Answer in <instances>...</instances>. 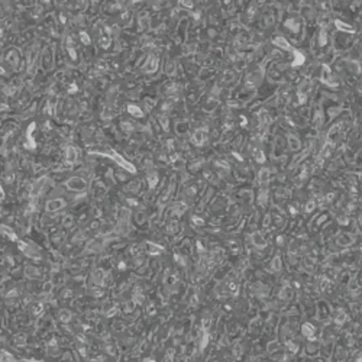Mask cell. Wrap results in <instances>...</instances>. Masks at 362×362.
I'll list each match as a JSON object with an SVG mask.
<instances>
[{"label": "cell", "instance_id": "obj_1", "mask_svg": "<svg viewBox=\"0 0 362 362\" xmlns=\"http://www.w3.org/2000/svg\"><path fill=\"white\" fill-rule=\"evenodd\" d=\"M100 155H104V156H110V158H113L116 161V162L119 164L120 167H123L125 170H127L129 172H136V168L132 165L131 162H127L125 158H122V156L119 155V154H116L115 151H110L109 154H100Z\"/></svg>", "mask_w": 362, "mask_h": 362}, {"label": "cell", "instance_id": "obj_2", "mask_svg": "<svg viewBox=\"0 0 362 362\" xmlns=\"http://www.w3.org/2000/svg\"><path fill=\"white\" fill-rule=\"evenodd\" d=\"M65 186H67V188H70V190L81 191V190H84V188H86L87 183H86V181H84L81 177H74V178L68 180L67 183H65Z\"/></svg>", "mask_w": 362, "mask_h": 362}, {"label": "cell", "instance_id": "obj_3", "mask_svg": "<svg viewBox=\"0 0 362 362\" xmlns=\"http://www.w3.org/2000/svg\"><path fill=\"white\" fill-rule=\"evenodd\" d=\"M194 145H201L207 141V131L206 129H197V131L193 133V138H191Z\"/></svg>", "mask_w": 362, "mask_h": 362}, {"label": "cell", "instance_id": "obj_4", "mask_svg": "<svg viewBox=\"0 0 362 362\" xmlns=\"http://www.w3.org/2000/svg\"><path fill=\"white\" fill-rule=\"evenodd\" d=\"M158 68V58H155L154 55L148 57V61L143 65V71L145 72H155Z\"/></svg>", "mask_w": 362, "mask_h": 362}, {"label": "cell", "instance_id": "obj_5", "mask_svg": "<svg viewBox=\"0 0 362 362\" xmlns=\"http://www.w3.org/2000/svg\"><path fill=\"white\" fill-rule=\"evenodd\" d=\"M35 127H36L35 123H31V125H29V127H28V131H26V136H28L29 143H26L25 146L29 148V149H35V146H36L35 139H33V131H35Z\"/></svg>", "mask_w": 362, "mask_h": 362}, {"label": "cell", "instance_id": "obj_6", "mask_svg": "<svg viewBox=\"0 0 362 362\" xmlns=\"http://www.w3.org/2000/svg\"><path fill=\"white\" fill-rule=\"evenodd\" d=\"M64 200L61 199H55V200H51V201H48L47 203V210L48 211H57V210H60L61 207H64Z\"/></svg>", "mask_w": 362, "mask_h": 362}, {"label": "cell", "instance_id": "obj_7", "mask_svg": "<svg viewBox=\"0 0 362 362\" xmlns=\"http://www.w3.org/2000/svg\"><path fill=\"white\" fill-rule=\"evenodd\" d=\"M322 81L323 83H326L327 86H336V84L332 81V74H330V70H329V67H327L326 64L323 65V74H322Z\"/></svg>", "mask_w": 362, "mask_h": 362}, {"label": "cell", "instance_id": "obj_8", "mask_svg": "<svg viewBox=\"0 0 362 362\" xmlns=\"http://www.w3.org/2000/svg\"><path fill=\"white\" fill-rule=\"evenodd\" d=\"M65 159H67V162H70V164L76 162V159H77V151H76V148H72V146H68L67 148Z\"/></svg>", "mask_w": 362, "mask_h": 362}, {"label": "cell", "instance_id": "obj_9", "mask_svg": "<svg viewBox=\"0 0 362 362\" xmlns=\"http://www.w3.org/2000/svg\"><path fill=\"white\" fill-rule=\"evenodd\" d=\"M127 112H129L131 115L136 116V117H142L143 116V112L141 110L138 106H133V104H129V106H127Z\"/></svg>", "mask_w": 362, "mask_h": 362}, {"label": "cell", "instance_id": "obj_10", "mask_svg": "<svg viewBox=\"0 0 362 362\" xmlns=\"http://www.w3.org/2000/svg\"><path fill=\"white\" fill-rule=\"evenodd\" d=\"M303 62H304V55L300 51H295L294 49V62H293V67H299Z\"/></svg>", "mask_w": 362, "mask_h": 362}, {"label": "cell", "instance_id": "obj_11", "mask_svg": "<svg viewBox=\"0 0 362 362\" xmlns=\"http://www.w3.org/2000/svg\"><path fill=\"white\" fill-rule=\"evenodd\" d=\"M272 44H274V45H278V47H281L283 49H291L290 44H288V42H287L284 38H275V39L272 41Z\"/></svg>", "mask_w": 362, "mask_h": 362}, {"label": "cell", "instance_id": "obj_12", "mask_svg": "<svg viewBox=\"0 0 362 362\" xmlns=\"http://www.w3.org/2000/svg\"><path fill=\"white\" fill-rule=\"evenodd\" d=\"M254 156H255V159H256V162H259V164L265 162V155H264V152L261 151V149H258V148L254 149Z\"/></svg>", "mask_w": 362, "mask_h": 362}, {"label": "cell", "instance_id": "obj_13", "mask_svg": "<svg viewBox=\"0 0 362 362\" xmlns=\"http://www.w3.org/2000/svg\"><path fill=\"white\" fill-rule=\"evenodd\" d=\"M146 245H148L146 249H148L149 252H151V254H154V255H155V254H159V252H161V251L164 249L162 246H159V245H154V243H151V242H148Z\"/></svg>", "mask_w": 362, "mask_h": 362}, {"label": "cell", "instance_id": "obj_14", "mask_svg": "<svg viewBox=\"0 0 362 362\" xmlns=\"http://www.w3.org/2000/svg\"><path fill=\"white\" fill-rule=\"evenodd\" d=\"M44 183H45V178H42V180H39L38 183L33 186V190H31V194L32 196H36V194H39V191L42 190V186H44Z\"/></svg>", "mask_w": 362, "mask_h": 362}, {"label": "cell", "instance_id": "obj_15", "mask_svg": "<svg viewBox=\"0 0 362 362\" xmlns=\"http://www.w3.org/2000/svg\"><path fill=\"white\" fill-rule=\"evenodd\" d=\"M2 231H3L4 233H6V236H7L9 239H12V241H15V242H17V236H16L15 233H13V232L10 231V229H9V227H6V226H4V225H3V226H2Z\"/></svg>", "mask_w": 362, "mask_h": 362}, {"label": "cell", "instance_id": "obj_16", "mask_svg": "<svg viewBox=\"0 0 362 362\" xmlns=\"http://www.w3.org/2000/svg\"><path fill=\"white\" fill-rule=\"evenodd\" d=\"M268 175H270V171H268V170H265V168L261 170V171H259V181H261V183H267Z\"/></svg>", "mask_w": 362, "mask_h": 362}, {"label": "cell", "instance_id": "obj_17", "mask_svg": "<svg viewBox=\"0 0 362 362\" xmlns=\"http://www.w3.org/2000/svg\"><path fill=\"white\" fill-rule=\"evenodd\" d=\"M60 319L62 320V322H68L70 319H71V315H70V311L68 310H61L60 311Z\"/></svg>", "mask_w": 362, "mask_h": 362}, {"label": "cell", "instance_id": "obj_18", "mask_svg": "<svg viewBox=\"0 0 362 362\" xmlns=\"http://www.w3.org/2000/svg\"><path fill=\"white\" fill-rule=\"evenodd\" d=\"M335 23L338 25V28H339V29H343V31H348V32H352V31H354V29H352V28H349V26H348L346 23H342L340 20H336Z\"/></svg>", "mask_w": 362, "mask_h": 362}, {"label": "cell", "instance_id": "obj_19", "mask_svg": "<svg viewBox=\"0 0 362 362\" xmlns=\"http://www.w3.org/2000/svg\"><path fill=\"white\" fill-rule=\"evenodd\" d=\"M80 36H81V42L83 44H86V45H90V42H92V39H90V36L86 33V32H81L80 33Z\"/></svg>", "mask_w": 362, "mask_h": 362}, {"label": "cell", "instance_id": "obj_20", "mask_svg": "<svg viewBox=\"0 0 362 362\" xmlns=\"http://www.w3.org/2000/svg\"><path fill=\"white\" fill-rule=\"evenodd\" d=\"M100 45L103 48H107L109 45H110V38H107V36H103V38H100Z\"/></svg>", "mask_w": 362, "mask_h": 362}, {"label": "cell", "instance_id": "obj_21", "mask_svg": "<svg viewBox=\"0 0 362 362\" xmlns=\"http://www.w3.org/2000/svg\"><path fill=\"white\" fill-rule=\"evenodd\" d=\"M272 268H274V271H280V270H281V261H280L278 256L274 259V262H272Z\"/></svg>", "mask_w": 362, "mask_h": 362}, {"label": "cell", "instance_id": "obj_22", "mask_svg": "<svg viewBox=\"0 0 362 362\" xmlns=\"http://www.w3.org/2000/svg\"><path fill=\"white\" fill-rule=\"evenodd\" d=\"M254 241L258 246H264V241H262V238H259V233H255L254 235Z\"/></svg>", "mask_w": 362, "mask_h": 362}, {"label": "cell", "instance_id": "obj_23", "mask_svg": "<svg viewBox=\"0 0 362 362\" xmlns=\"http://www.w3.org/2000/svg\"><path fill=\"white\" fill-rule=\"evenodd\" d=\"M311 332H313L311 325H304V326H303V333H304V335H310Z\"/></svg>", "mask_w": 362, "mask_h": 362}, {"label": "cell", "instance_id": "obj_24", "mask_svg": "<svg viewBox=\"0 0 362 362\" xmlns=\"http://www.w3.org/2000/svg\"><path fill=\"white\" fill-rule=\"evenodd\" d=\"M148 180H149V186H151V187H154V186L156 184V181H158V178H156L155 175H149Z\"/></svg>", "mask_w": 362, "mask_h": 362}, {"label": "cell", "instance_id": "obj_25", "mask_svg": "<svg viewBox=\"0 0 362 362\" xmlns=\"http://www.w3.org/2000/svg\"><path fill=\"white\" fill-rule=\"evenodd\" d=\"M68 54H70V57H71L72 60H76V58H77V54H76V52H74V49H72L71 47L68 48Z\"/></svg>", "mask_w": 362, "mask_h": 362}, {"label": "cell", "instance_id": "obj_26", "mask_svg": "<svg viewBox=\"0 0 362 362\" xmlns=\"http://www.w3.org/2000/svg\"><path fill=\"white\" fill-rule=\"evenodd\" d=\"M180 3L183 4V6H186V7H193V3H191V2H186V0H183V2H180Z\"/></svg>", "mask_w": 362, "mask_h": 362}, {"label": "cell", "instance_id": "obj_27", "mask_svg": "<svg viewBox=\"0 0 362 362\" xmlns=\"http://www.w3.org/2000/svg\"><path fill=\"white\" fill-rule=\"evenodd\" d=\"M313 207H315V203H313V201H310V203H309V204L306 206V210H307V211H310L311 209H313Z\"/></svg>", "mask_w": 362, "mask_h": 362}, {"label": "cell", "instance_id": "obj_28", "mask_svg": "<svg viewBox=\"0 0 362 362\" xmlns=\"http://www.w3.org/2000/svg\"><path fill=\"white\" fill-rule=\"evenodd\" d=\"M320 44H322V45L326 44V35H325V32H322V39H320Z\"/></svg>", "mask_w": 362, "mask_h": 362}, {"label": "cell", "instance_id": "obj_29", "mask_svg": "<svg viewBox=\"0 0 362 362\" xmlns=\"http://www.w3.org/2000/svg\"><path fill=\"white\" fill-rule=\"evenodd\" d=\"M207 340H209V338H207V335H206V336L203 338V340H201V348H204L207 345Z\"/></svg>", "mask_w": 362, "mask_h": 362}, {"label": "cell", "instance_id": "obj_30", "mask_svg": "<svg viewBox=\"0 0 362 362\" xmlns=\"http://www.w3.org/2000/svg\"><path fill=\"white\" fill-rule=\"evenodd\" d=\"M68 92H70V93H76V92H77V86H76V84H72L71 87H70V90H68Z\"/></svg>", "mask_w": 362, "mask_h": 362}, {"label": "cell", "instance_id": "obj_31", "mask_svg": "<svg viewBox=\"0 0 362 362\" xmlns=\"http://www.w3.org/2000/svg\"><path fill=\"white\" fill-rule=\"evenodd\" d=\"M193 220L196 222V225H201V223H203V220L199 219V217H193Z\"/></svg>", "mask_w": 362, "mask_h": 362}, {"label": "cell", "instance_id": "obj_32", "mask_svg": "<svg viewBox=\"0 0 362 362\" xmlns=\"http://www.w3.org/2000/svg\"><path fill=\"white\" fill-rule=\"evenodd\" d=\"M233 155H235V156H236V158H238V159H239V161H242V156H241V155H238V154H233Z\"/></svg>", "mask_w": 362, "mask_h": 362}, {"label": "cell", "instance_id": "obj_33", "mask_svg": "<svg viewBox=\"0 0 362 362\" xmlns=\"http://www.w3.org/2000/svg\"><path fill=\"white\" fill-rule=\"evenodd\" d=\"M143 362H154V361H152L151 358H148V359H145V361H143Z\"/></svg>", "mask_w": 362, "mask_h": 362}]
</instances>
